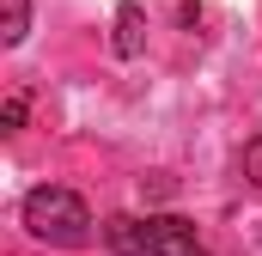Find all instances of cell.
<instances>
[{
	"label": "cell",
	"instance_id": "obj_1",
	"mask_svg": "<svg viewBox=\"0 0 262 256\" xmlns=\"http://www.w3.org/2000/svg\"><path fill=\"white\" fill-rule=\"evenodd\" d=\"M25 226H31V238H43V244H61V250H79L85 238H92V214H85V201L61 183H43V189L25 195Z\"/></svg>",
	"mask_w": 262,
	"mask_h": 256
},
{
	"label": "cell",
	"instance_id": "obj_2",
	"mask_svg": "<svg viewBox=\"0 0 262 256\" xmlns=\"http://www.w3.org/2000/svg\"><path fill=\"white\" fill-rule=\"evenodd\" d=\"M146 256H207V244H201L195 220H183V214H152V220H146Z\"/></svg>",
	"mask_w": 262,
	"mask_h": 256
},
{
	"label": "cell",
	"instance_id": "obj_3",
	"mask_svg": "<svg viewBox=\"0 0 262 256\" xmlns=\"http://www.w3.org/2000/svg\"><path fill=\"white\" fill-rule=\"evenodd\" d=\"M140 49H146V12H140L134 0H122V6H116V55L134 61Z\"/></svg>",
	"mask_w": 262,
	"mask_h": 256
},
{
	"label": "cell",
	"instance_id": "obj_4",
	"mask_svg": "<svg viewBox=\"0 0 262 256\" xmlns=\"http://www.w3.org/2000/svg\"><path fill=\"white\" fill-rule=\"evenodd\" d=\"M104 244L116 256H146V220H128V214L104 220Z\"/></svg>",
	"mask_w": 262,
	"mask_h": 256
},
{
	"label": "cell",
	"instance_id": "obj_5",
	"mask_svg": "<svg viewBox=\"0 0 262 256\" xmlns=\"http://www.w3.org/2000/svg\"><path fill=\"white\" fill-rule=\"evenodd\" d=\"M31 37V0H6V25H0V43L6 49H18Z\"/></svg>",
	"mask_w": 262,
	"mask_h": 256
},
{
	"label": "cell",
	"instance_id": "obj_6",
	"mask_svg": "<svg viewBox=\"0 0 262 256\" xmlns=\"http://www.w3.org/2000/svg\"><path fill=\"white\" fill-rule=\"evenodd\" d=\"M25 110H31V98H25V92H12V98L0 104V128H6V134H18V128H25Z\"/></svg>",
	"mask_w": 262,
	"mask_h": 256
},
{
	"label": "cell",
	"instance_id": "obj_7",
	"mask_svg": "<svg viewBox=\"0 0 262 256\" xmlns=\"http://www.w3.org/2000/svg\"><path fill=\"white\" fill-rule=\"evenodd\" d=\"M244 177H250V183L262 189V134L250 140V146H244Z\"/></svg>",
	"mask_w": 262,
	"mask_h": 256
}]
</instances>
